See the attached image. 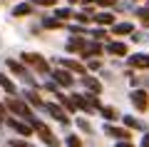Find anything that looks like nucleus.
Here are the masks:
<instances>
[{"label": "nucleus", "instance_id": "f257e3e1", "mask_svg": "<svg viewBox=\"0 0 149 147\" xmlns=\"http://www.w3.org/2000/svg\"><path fill=\"white\" fill-rule=\"evenodd\" d=\"M27 122H30L32 132H37V135H40V140H42V142H45V145H47V147H57V145H60V142H57V137H55L52 132H50V127L45 125V122L35 120V115H32V117H30V120H27Z\"/></svg>", "mask_w": 149, "mask_h": 147}, {"label": "nucleus", "instance_id": "f03ea898", "mask_svg": "<svg viewBox=\"0 0 149 147\" xmlns=\"http://www.w3.org/2000/svg\"><path fill=\"white\" fill-rule=\"evenodd\" d=\"M72 100H74V105H77V110H85V112H95V110H100V100H97L95 95H85V92H74L72 95Z\"/></svg>", "mask_w": 149, "mask_h": 147}, {"label": "nucleus", "instance_id": "7ed1b4c3", "mask_svg": "<svg viewBox=\"0 0 149 147\" xmlns=\"http://www.w3.org/2000/svg\"><path fill=\"white\" fill-rule=\"evenodd\" d=\"M20 58H22V63H25V65L35 68L37 72H42V75H47V72H50V65H47V60H45L42 55H37V53H22Z\"/></svg>", "mask_w": 149, "mask_h": 147}, {"label": "nucleus", "instance_id": "20e7f679", "mask_svg": "<svg viewBox=\"0 0 149 147\" xmlns=\"http://www.w3.org/2000/svg\"><path fill=\"white\" fill-rule=\"evenodd\" d=\"M129 100H132L134 110H139V112H147L149 110V92H147V90H132Z\"/></svg>", "mask_w": 149, "mask_h": 147}, {"label": "nucleus", "instance_id": "39448f33", "mask_svg": "<svg viewBox=\"0 0 149 147\" xmlns=\"http://www.w3.org/2000/svg\"><path fill=\"white\" fill-rule=\"evenodd\" d=\"M8 107H10V110L15 112V115H20L25 122L32 117V110H30V107H27L22 100H17V97H10V100H8Z\"/></svg>", "mask_w": 149, "mask_h": 147}, {"label": "nucleus", "instance_id": "423d86ee", "mask_svg": "<svg viewBox=\"0 0 149 147\" xmlns=\"http://www.w3.org/2000/svg\"><path fill=\"white\" fill-rule=\"evenodd\" d=\"M52 77H55V85H60V87H72L74 85V77L70 70H55Z\"/></svg>", "mask_w": 149, "mask_h": 147}, {"label": "nucleus", "instance_id": "0eeeda50", "mask_svg": "<svg viewBox=\"0 0 149 147\" xmlns=\"http://www.w3.org/2000/svg\"><path fill=\"white\" fill-rule=\"evenodd\" d=\"M42 107H45V110H47V112H50V115H52V117H55L57 122H65V125L70 122L67 112H65V110H62L60 105H55V102H47V105H42Z\"/></svg>", "mask_w": 149, "mask_h": 147}, {"label": "nucleus", "instance_id": "6e6552de", "mask_svg": "<svg viewBox=\"0 0 149 147\" xmlns=\"http://www.w3.org/2000/svg\"><path fill=\"white\" fill-rule=\"evenodd\" d=\"M8 125H10L15 132H20L22 137H30V135H32V127H30V122H20V120H15V117H8Z\"/></svg>", "mask_w": 149, "mask_h": 147}, {"label": "nucleus", "instance_id": "1a4fd4ad", "mask_svg": "<svg viewBox=\"0 0 149 147\" xmlns=\"http://www.w3.org/2000/svg\"><path fill=\"white\" fill-rule=\"evenodd\" d=\"M132 68H139V70H149V55H144V53H137V55H132V58L127 60Z\"/></svg>", "mask_w": 149, "mask_h": 147}, {"label": "nucleus", "instance_id": "9d476101", "mask_svg": "<svg viewBox=\"0 0 149 147\" xmlns=\"http://www.w3.org/2000/svg\"><path fill=\"white\" fill-rule=\"evenodd\" d=\"M104 132L109 137H117V140H129V130L124 127H114V125H104Z\"/></svg>", "mask_w": 149, "mask_h": 147}, {"label": "nucleus", "instance_id": "9b49d317", "mask_svg": "<svg viewBox=\"0 0 149 147\" xmlns=\"http://www.w3.org/2000/svg\"><path fill=\"white\" fill-rule=\"evenodd\" d=\"M55 97L60 100V105H62V107H65L67 112H77V105H74V100H72V97H67V95L57 92V90H55Z\"/></svg>", "mask_w": 149, "mask_h": 147}, {"label": "nucleus", "instance_id": "f8f14e48", "mask_svg": "<svg viewBox=\"0 0 149 147\" xmlns=\"http://www.w3.org/2000/svg\"><path fill=\"white\" fill-rule=\"evenodd\" d=\"M60 65H62L65 70H70V72H77V75H85V68H82L77 60H67V58H62L60 60Z\"/></svg>", "mask_w": 149, "mask_h": 147}, {"label": "nucleus", "instance_id": "ddd939ff", "mask_svg": "<svg viewBox=\"0 0 149 147\" xmlns=\"http://www.w3.org/2000/svg\"><path fill=\"white\" fill-rule=\"evenodd\" d=\"M8 68H10L13 72H15V75H20L22 80H27V82H32V77H30V72H27V70L22 68L20 63H15V60H8Z\"/></svg>", "mask_w": 149, "mask_h": 147}, {"label": "nucleus", "instance_id": "4468645a", "mask_svg": "<svg viewBox=\"0 0 149 147\" xmlns=\"http://www.w3.org/2000/svg\"><path fill=\"white\" fill-rule=\"evenodd\" d=\"M82 82L87 85V90H90L92 95H100L102 92V85H100V80H97V77H87V75H82Z\"/></svg>", "mask_w": 149, "mask_h": 147}, {"label": "nucleus", "instance_id": "2eb2a0df", "mask_svg": "<svg viewBox=\"0 0 149 147\" xmlns=\"http://www.w3.org/2000/svg\"><path fill=\"white\" fill-rule=\"evenodd\" d=\"M107 53L122 58V55H127V45H124V42H109V45H107Z\"/></svg>", "mask_w": 149, "mask_h": 147}, {"label": "nucleus", "instance_id": "dca6fc26", "mask_svg": "<svg viewBox=\"0 0 149 147\" xmlns=\"http://www.w3.org/2000/svg\"><path fill=\"white\" fill-rule=\"evenodd\" d=\"M112 32H114V35H132L134 25H132V23H119V25L112 27Z\"/></svg>", "mask_w": 149, "mask_h": 147}, {"label": "nucleus", "instance_id": "f3484780", "mask_svg": "<svg viewBox=\"0 0 149 147\" xmlns=\"http://www.w3.org/2000/svg\"><path fill=\"white\" fill-rule=\"evenodd\" d=\"M85 45H87L85 37H74V40L67 42V50H70V53H82V50H85Z\"/></svg>", "mask_w": 149, "mask_h": 147}, {"label": "nucleus", "instance_id": "a211bd4d", "mask_svg": "<svg viewBox=\"0 0 149 147\" xmlns=\"http://www.w3.org/2000/svg\"><path fill=\"white\" fill-rule=\"evenodd\" d=\"M0 87L5 90V92H10V95H15L17 92V87H15V82H13L8 75H0Z\"/></svg>", "mask_w": 149, "mask_h": 147}, {"label": "nucleus", "instance_id": "6ab92c4d", "mask_svg": "<svg viewBox=\"0 0 149 147\" xmlns=\"http://www.w3.org/2000/svg\"><path fill=\"white\" fill-rule=\"evenodd\" d=\"M25 97H27V102H30V105H35V107H42V105H45V102L37 97L35 90H25Z\"/></svg>", "mask_w": 149, "mask_h": 147}, {"label": "nucleus", "instance_id": "aec40b11", "mask_svg": "<svg viewBox=\"0 0 149 147\" xmlns=\"http://www.w3.org/2000/svg\"><path fill=\"white\" fill-rule=\"evenodd\" d=\"M100 112H102V117H104V120H109V122H112V120H117V117H119L114 107H100Z\"/></svg>", "mask_w": 149, "mask_h": 147}, {"label": "nucleus", "instance_id": "412c9836", "mask_svg": "<svg viewBox=\"0 0 149 147\" xmlns=\"http://www.w3.org/2000/svg\"><path fill=\"white\" fill-rule=\"evenodd\" d=\"M30 13H32V5L30 3H22V5H15L13 15H30Z\"/></svg>", "mask_w": 149, "mask_h": 147}, {"label": "nucleus", "instance_id": "4be33fe9", "mask_svg": "<svg viewBox=\"0 0 149 147\" xmlns=\"http://www.w3.org/2000/svg\"><path fill=\"white\" fill-rule=\"evenodd\" d=\"M92 20H95L97 25H109V23H112V15H109V13H100V15H95Z\"/></svg>", "mask_w": 149, "mask_h": 147}, {"label": "nucleus", "instance_id": "5701e85b", "mask_svg": "<svg viewBox=\"0 0 149 147\" xmlns=\"http://www.w3.org/2000/svg\"><path fill=\"white\" fill-rule=\"evenodd\" d=\"M134 15H137L142 23H149V8H137V10H134Z\"/></svg>", "mask_w": 149, "mask_h": 147}, {"label": "nucleus", "instance_id": "b1692460", "mask_svg": "<svg viewBox=\"0 0 149 147\" xmlns=\"http://www.w3.org/2000/svg\"><path fill=\"white\" fill-rule=\"evenodd\" d=\"M122 120H124V125H127V127H134V130H139V127H142V122L134 120V117H122Z\"/></svg>", "mask_w": 149, "mask_h": 147}, {"label": "nucleus", "instance_id": "393cba45", "mask_svg": "<svg viewBox=\"0 0 149 147\" xmlns=\"http://www.w3.org/2000/svg\"><path fill=\"white\" fill-rule=\"evenodd\" d=\"M55 18H72V10L70 8H57L55 10Z\"/></svg>", "mask_w": 149, "mask_h": 147}, {"label": "nucleus", "instance_id": "a878e982", "mask_svg": "<svg viewBox=\"0 0 149 147\" xmlns=\"http://www.w3.org/2000/svg\"><path fill=\"white\" fill-rule=\"evenodd\" d=\"M67 147H82V140L77 135H70L67 137Z\"/></svg>", "mask_w": 149, "mask_h": 147}, {"label": "nucleus", "instance_id": "bb28decb", "mask_svg": "<svg viewBox=\"0 0 149 147\" xmlns=\"http://www.w3.org/2000/svg\"><path fill=\"white\" fill-rule=\"evenodd\" d=\"M72 18H74L77 23H90V20H92V18L87 15V13H72Z\"/></svg>", "mask_w": 149, "mask_h": 147}, {"label": "nucleus", "instance_id": "cd10ccee", "mask_svg": "<svg viewBox=\"0 0 149 147\" xmlns=\"http://www.w3.org/2000/svg\"><path fill=\"white\" fill-rule=\"evenodd\" d=\"M97 5H102V8H114L117 5V0H95Z\"/></svg>", "mask_w": 149, "mask_h": 147}, {"label": "nucleus", "instance_id": "c85d7f7f", "mask_svg": "<svg viewBox=\"0 0 149 147\" xmlns=\"http://www.w3.org/2000/svg\"><path fill=\"white\" fill-rule=\"evenodd\" d=\"M35 5H57V0H32Z\"/></svg>", "mask_w": 149, "mask_h": 147}, {"label": "nucleus", "instance_id": "c756f323", "mask_svg": "<svg viewBox=\"0 0 149 147\" xmlns=\"http://www.w3.org/2000/svg\"><path fill=\"white\" fill-rule=\"evenodd\" d=\"M92 37H95V40H100V37H104V30H102V27H97V30H92Z\"/></svg>", "mask_w": 149, "mask_h": 147}, {"label": "nucleus", "instance_id": "7c9ffc66", "mask_svg": "<svg viewBox=\"0 0 149 147\" xmlns=\"http://www.w3.org/2000/svg\"><path fill=\"white\" fill-rule=\"evenodd\" d=\"M77 125H80V127H82L85 132H90V130H92V127H90V122H87V120H77Z\"/></svg>", "mask_w": 149, "mask_h": 147}, {"label": "nucleus", "instance_id": "2f4dec72", "mask_svg": "<svg viewBox=\"0 0 149 147\" xmlns=\"http://www.w3.org/2000/svg\"><path fill=\"white\" fill-rule=\"evenodd\" d=\"M42 25H45V27H60V23H57V20H45Z\"/></svg>", "mask_w": 149, "mask_h": 147}, {"label": "nucleus", "instance_id": "473e14b6", "mask_svg": "<svg viewBox=\"0 0 149 147\" xmlns=\"http://www.w3.org/2000/svg\"><path fill=\"white\" fill-rule=\"evenodd\" d=\"M114 147H134V145H132V142H127V140H119Z\"/></svg>", "mask_w": 149, "mask_h": 147}, {"label": "nucleus", "instance_id": "72a5a7b5", "mask_svg": "<svg viewBox=\"0 0 149 147\" xmlns=\"http://www.w3.org/2000/svg\"><path fill=\"white\" fill-rule=\"evenodd\" d=\"M10 147H30L27 142H10Z\"/></svg>", "mask_w": 149, "mask_h": 147}, {"label": "nucleus", "instance_id": "f704fd0d", "mask_svg": "<svg viewBox=\"0 0 149 147\" xmlns=\"http://www.w3.org/2000/svg\"><path fill=\"white\" fill-rule=\"evenodd\" d=\"M142 147H149V132L144 135V140H142Z\"/></svg>", "mask_w": 149, "mask_h": 147}]
</instances>
